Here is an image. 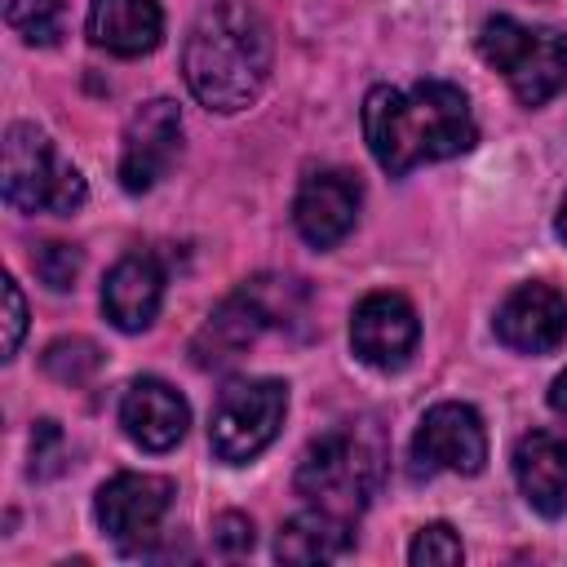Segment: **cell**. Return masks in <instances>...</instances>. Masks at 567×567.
I'll return each instance as SVG.
<instances>
[{"label":"cell","instance_id":"obj_1","mask_svg":"<svg viewBox=\"0 0 567 567\" xmlns=\"http://www.w3.org/2000/svg\"><path fill=\"white\" fill-rule=\"evenodd\" d=\"M363 137L385 173H408L416 164L465 155L478 137L470 102L447 80H421L412 89L377 84L363 97Z\"/></svg>","mask_w":567,"mask_h":567},{"label":"cell","instance_id":"obj_2","mask_svg":"<svg viewBox=\"0 0 567 567\" xmlns=\"http://www.w3.org/2000/svg\"><path fill=\"white\" fill-rule=\"evenodd\" d=\"M182 75L208 111H244L270 75V27L248 4H213L186 35Z\"/></svg>","mask_w":567,"mask_h":567},{"label":"cell","instance_id":"obj_3","mask_svg":"<svg viewBox=\"0 0 567 567\" xmlns=\"http://www.w3.org/2000/svg\"><path fill=\"white\" fill-rule=\"evenodd\" d=\"M385 474V439L372 421H346L328 434H319L301 465H297V496H306L315 509L337 514L354 523Z\"/></svg>","mask_w":567,"mask_h":567},{"label":"cell","instance_id":"obj_4","mask_svg":"<svg viewBox=\"0 0 567 567\" xmlns=\"http://www.w3.org/2000/svg\"><path fill=\"white\" fill-rule=\"evenodd\" d=\"M0 190L18 213H75L89 195L80 168L35 124H9Z\"/></svg>","mask_w":567,"mask_h":567},{"label":"cell","instance_id":"obj_5","mask_svg":"<svg viewBox=\"0 0 567 567\" xmlns=\"http://www.w3.org/2000/svg\"><path fill=\"white\" fill-rule=\"evenodd\" d=\"M478 53L505 75L523 106H540L567 89V40L549 27L487 18L478 31Z\"/></svg>","mask_w":567,"mask_h":567},{"label":"cell","instance_id":"obj_6","mask_svg":"<svg viewBox=\"0 0 567 567\" xmlns=\"http://www.w3.org/2000/svg\"><path fill=\"white\" fill-rule=\"evenodd\" d=\"M292 297H301L297 279H252L239 292H230L195 332V363L199 368H226L235 363L270 323H284L292 310Z\"/></svg>","mask_w":567,"mask_h":567},{"label":"cell","instance_id":"obj_7","mask_svg":"<svg viewBox=\"0 0 567 567\" xmlns=\"http://www.w3.org/2000/svg\"><path fill=\"white\" fill-rule=\"evenodd\" d=\"M284 412H288V385L275 377H252V381L226 385L213 408V425H208V443H213L217 461L244 465L257 452H266L284 425Z\"/></svg>","mask_w":567,"mask_h":567},{"label":"cell","instance_id":"obj_8","mask_svg":"<svg viewBox=\"0 0 567 567\" xmlns=\"http://www.w3.org/2000/svg\"><path fill=\"white\" fill-rule=\"evenodd\" d=\"M97 523L124 554H155L164 518L173 509V483L159 474H115L97 487Z\"/></svg>","mask_w":567,"mask_h":567},{"label":"cell","instance_id":"obj_9","mask_svg":"<svg viewBox=\"0 0 567 567\" xmlns=\"http://www.w3.org/2000/svg\"><path fill=\"white\" fill-rule=\"evenodd\" d=\"M487 461V430L470 403H434L412 434V474L430 478L439 470L478 474Z\"/></svg>","mask_w":567,"mask_h":567},{"label":"cell","instance_id":"obj_10","mask_svg":"<svg viewBox=\"0 0 567 567\" xmlns=\"http://www.w3.org/2000/svg\"><path fill=\"white\" fill-rule=\"evenodd\" d=\"M182 146V111L168 97H155L146 106L133 111L128 128H124V151H120V186L142 195L151 190L168 164L177 159Z\"/></svg>","mask_w":567,"mask_h":567},{"label":"cell","instance_id":"obj_11","mask_svg":"<svg viewBox=\"0 0 567 567\" xmlns=\"http://www.w3.org/2000/svg\"><path fill=\"white\" fill-rule=\"evenodd\" d=\"M421 323L408 297L399 292H368L350 315V346L368 368L394 372L416 350Z\"/></svg>","mask_w":567,"mask_h":567},{"label":"cell","instance_id":"obj_12","mask_svg":"<svg viewBox=\"0 0 567 567\" xmlns=\"http://www.w3.org/2000/svg\"><path fill=\"white\" fill-rule=\"evenodd\" d=\"M492 328L496 341L518 354H549L567 341V297L549 284H518L501 301Z\"/></svg>","mask_w":567,"mask_h":567},{"label":"cell","instance_id":"obj_13","mask_svg":"<svg viewBox=\"0 0 567 567\" xmlns=\"http://www.w3.org/2000/svg\"><path fill=\"white\" fill-rule=\"evenodd\" d=\"M359 199H363V190L350 173H341V168L310 173L292 199V226L310 248H332L354 230Z\"/></svg>","mask_w":567,"mask_h":567},{"label":"cell","instance_id":"obj_14","mask_svg":"<svg viewBox=\"0 0 567 567\" xmlns=\"http://www.w3.org/2000/svg\"><path fill=\"white\" fill-rule=\"evenodd\" d=\"M120 425H124V434H128L137 447H146V452H168V447L182 443V434H186V425H190V408H186V399H182L168 381H159V377H137V381L124 390V399H120Z\"/></svg>","mask_w":567,"mask_h":567},{"label":"cell","instance_id":"obj_15","mask_svg":"<svg viewBox=\"0 0 567 567\" xmlns=\"http://www.w3.org/2000/svg\"><path fill=\"white\" fill-rule=\"evenodd\" d=\"M164 301V270L151 252H128L111 266L102 284V310L120 332H142L155 323Z\"/></svg>","mask_w":567,"mask_h":567},{"label":"cell","instance_id":"obj_16","mask_svg":"<svg viewBox=\"0 0 567 567\" xmlns=\"http://www.w3.org/2000/svg\"><path fill=\"white\" fill-rule=\"evenodd\" d=\"M514 478L527 505L545 518H567V439L532 430L514 447Z\"/></svg>","mask_w":567,"mask_h":567},{"label":"cell","instance_id":"obj_17","mask_svg":"<svg viewBox=\"0 0 567 567\" xmlns=\"http://www.w3.org/2000/svg\"><path fill=\"white\" fill-rule=\"evenodd\" d=\"M89 40L115 58H142L164 40V13L155 0H93Z\"/></svg>","mask_w":567,"mask_h":567},{"label":"cell","instance_id":"obj_18","mask_svg":"<svg viewBox=\"0 0 567 567\" xmlns=\"http://www.w3.org/2000/svg\"><path fill=\"white\" fill-rule=\"evenodd\" d=\"M354 545V532L346 518L323 514V509H306L297 518H288L275 536V558L279 563H332Z\"/></svg>","mask_w":567,"mask_h":567},{"label":"cell","instance_id":"obj_19","mask_svg":"<svg viewBox=\"0 0 567 567\" xmlns=\"http://www.w3.org/2000/svg\"><path fill=\"white\" fill-rule=\"evenodd\" d=\"M4 22L31 44H53L66 27V0H4Z\"/></svg>","mask_w":567,"mask_h":567},{"label":"cell","instance_id":"obj_20","mask_svg":"<svg viewBox=\"0 0 567 567\" xmlns=\"http://www.w3.org/2000/svg\"><path fill=\"white\" fill-rule=\"evenodd\" d=\"M102 368V350L89 341V337H62L44 350V372L53 381H66V385H80L89 381L93 372Z\"/></svg>","mask_w":567,"mask_h":567},{"label":"cell","instance_id":"obj_21","mask_svg":"<svg viewBox=\"0 0 567 567\" xmlns=\"http://www.w3.org/2000/svg\"><path fill=\"white\" fill-rule=\"evenodd\" d=\"M31 270L53 292H66V288H75V275H80V248L75 244H62V239H49V244H40L31 252Z\"/></svg>","mask_w":567,"mask_h":567},{"label":"cell","instance_id":"obj_22","mask_svg":"<svg viewBox=\"0 0 567 567\" xmlns=\"http://www.w3.org/2000/svg\"><path fill=\"white\" fill-rule=\"evenodd\" d=\"M408 558H412L416 567H452V563L465 558V549H461V536H456L447 523H430V527L416 532Z\"/></svg>","mask_w":567,"mask_h":567},{"label":"cell","instance_id":"obj_23","mask_svg":"<svg viewBox=\"0 0 567 567\" xmlns=\"http://www.w3.org/2000/svg\"><path fill=\"white\" fill-rule=\"evenodd\" d=\"M62 456H66V443H62L58 421H35V434H31V478L58 474Z\"/></svg>","mask_w":567,"mask_h":567},{"label":"cell","instance_id":"obj_24","mask_svg":"<svg viewBox=\"0 0 567 567\" xmlns=\"http://www.w3.org/2000/svg\"><path fill=\"white\" fill-rule=\"evenodd\" d=\"M213 549L226 558H239L252 549V518L248 514H217L213 518Z\"/></svg>","mask_w":567,"mask_h":567},{"label":"cell","instance_id":"obj_25","mask_svg":"<svg viewBox=\"0 0 567 567\" xmlns=\"http://www.w3.org/2000/svg\"><path fill=\"white\" fill-rule=\"evenodd\" d=\"M22 332H27V301H22L18 279H13V275H4V359H13V354H18Z\"/></svg>","mask_w":567,"mask_h":567},{"label":"cell","instance_id":"obj_26","mask_svg":"<svg viewBox=\"0 0 567 567\" xmlns=\"http://www.w3.org/2000/svg\"><path fill=\"white\" fill-rule=\"evenodd\" d=\"M549 408H554L558 416H567V372L554 377V385H549Z\"/></svg>","mask_w":567,"mask_h":567},{"label":"cell","instance_id":"obj_27","mask_svg":"<svg viewBox=\"0 0 567 567\" xmlns=\"http://www.w3.org/2000/svg\"><path fill=\"white\" fill-rule=\"evenodd\" d=\"M558 235L567 239V199H563V208H558Z\"/></svg>","mask_w":567,"mask_h":567}]
</instances>
